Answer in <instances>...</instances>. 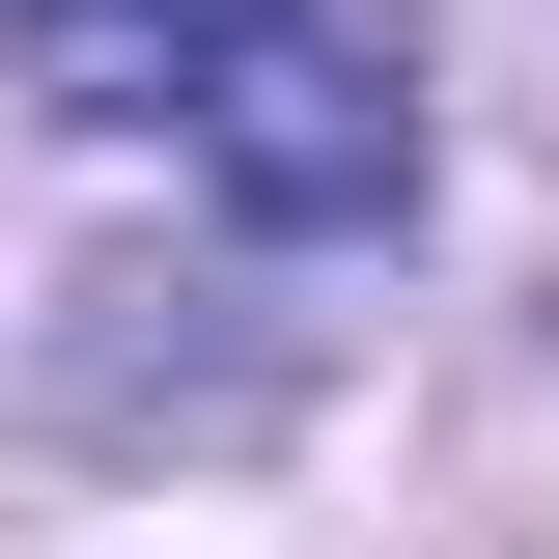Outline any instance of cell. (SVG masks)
Instances as JSON below:
<instances>
[{"label":"cell","instance_id":"cell-1","mask_svg":"<svg viewBox=\"0 0 559 559\" xmlns=\"http://www.w3.org/2000/svg\"><path fill=\"white\" fill-rule=\"evenodd\" d=\"M168 140L224 168L252 252H364V224H419V28L392 0H252V57H224Z\"/></svg>","mask_w":559,"mask_h":559},{"label":"cell","instance_id":"cell-2","mask_svg":"<svg viewBox=\"0 0 559 559\" xmlns=\"http://www.w3.org/2000/svg\"><path fill=\"white\" fill-rule=\"evenodd\" d=\"M0 57H28V112H197L224 57H252V0H0Z\"/></svg>","mask_w":559,"mask_h":559}]
</instances>
